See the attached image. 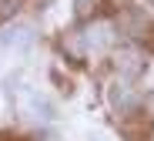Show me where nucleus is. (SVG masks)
Masks as SVG:
<instances>
[{
  "label": "nucleus",
  "mask_w": 154,
  "mask_h": 141,
  "mask_svg": "<svg viewBox=\"0 0 154 141\" xmlns=\"http://www.w3.org/2000/svg\"><path fill=\"white\" fill-rule=\"evenodd\" d=\"M114 24H107V20H97V24H91L87 30H84V44H87V50H104V47H111L114 44Z\"/></svg>",
  "instance_id": "obj_1"
},
{
  "label": "nucleus",
  "mask_w": 154,
  "mask_h": 141,
  "mask_svg": "<svg viewBox=\"0 0 154 141\" xmlns=\"http://www.w3.org/2000/svg\"><path fill=\"white\" fill-rule=\"evenodd\" d=\"M114 67H117V74H124V77H137V74L144 71V57H141L137 47H117Z\"/></svg>",
  "instance_id": "obj_2"
},
{
  "label": "nucleus",
  "mask_w": 154,
  "mask_h": 141,
  "mask_svg": "<svg viewBox=\"0 0 154 141\" xmlns=\"http://www.w3.org/2000/svg\"><path fill=\"white\" fill-rule=\"evenodd\" d=\"M121 27H124V30L131 34V37H141V34L147 30V20H144L137 10H127V14L121 17Z\"/></svg>",
  "instance_id": "obj_3"
},
{
  "label": "nucleus",
  "mask_w": 154,
  "mask_h": 141,
  "mask_svg": "<svg viewBox=\"0 0 154 141\" xmlns=\"http://www.w3.org/2000/svg\"><path fill=\"white\" fill-rule=\"evenodd\" d=\"M17 4H20V0H0V20H7V17H14Z\"/></svg>",
  "instance_id": "obj_4"
},
{
  "label": "nucleus",
  "mask_w": 154,
  "mask_h": 141,
  "mask_svg": "<svg viewBox=\"0 0 154 141\" xmlns=\"http://www.w3.org/2000/svg\"><path fill=\"white\" fill-rule=\"evenodd\" d=\"M91 7H94V0H77V14H81V17L91 14Z\"/></svg>",
  "instance_id": "obj_5"
},
{
  "label": "nucleus",
  "mask_w": 154,
  "mask_h": 141,
  "mask_svg": "<svg viewBox=\"0 0 154 141\" xmlns=\"http://www.w3.org/2000/svg\"><path fill=\"white\" fill-rule=\"evenodd\" d=\"M144 104H147V111L154 114V94H147V98H144Z\"/></svg>",
  "instance_id": "obj_6"
},
{
  "label": "nucleus",
  "mask_w": 154,
  "mask_h": 141,
  "mask_svg": "<svg viewBox=\"0 0 154 141\" xmlns=\"http://www.w3.org/2000/svg\"><path fill=\"white\" fill-rule=\"evenodd\" d=\"M151 4H154V0H151Z\"/></svg>",
  "instance_id": "obj_7"
}]
</instances>
